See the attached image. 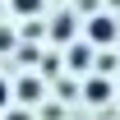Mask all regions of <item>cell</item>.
I'll list each match as a JSON object with an SVG mask.
<instances>
[{
  "label": "cell",
  "instance_id": "7",
  "mask_svg": "<svg viewBox=\"0 0 120 120\" xmlns=\"http://www.w3.org/2000/svg\"><path fill=\"white\" fill-rule=\"evenodd\" d=\"M111 69H120V56L102 51V56H97V74H111Z\"/></svg>",
  "mask_w": 120,
  "mask_h": 120
},
{
  "label": "cell",
  "instance_id": "2",
  "mask_svg": "<svg viewBox=\"0 0 120 120\" xmlns=\"http://www.w3.org/2000/svg\"><path fill=\"white\" fill-rule=\"evenodd\" d=\"M74 23H79V19L74 14H56V19H51V42H60V46H65V42H74Z\"/></svg>",
  "mask_w": 120,
  "mask_h": 120
},
{
  "label": "cell",
  "instance_id": "3",
  "mask_svg": "<svg viewBox=\"0 0 120 120\" xmlns=\"http://www.w3.org/2000/svg\"><path fill=\"white\" fill-rule=\"evenodd\" d=\"M83 102H92V106L111 102V83H106L102 74H97V79H88V83H83Z\"/></svg>",
  "mask_w": 120,
  "mask_h": 120
},
{
  "label": "cell",
  "instance_id": "4",
  "mask_svg": "<svg viewBox=\"0 0 120 120\" xmlns=\"http://www.w3.org/2000/svg\"><path fill=\"white\" fill-rule=\"evenodd\" d=\"M14 97H19V102H23V106H32V102H42V79H19V88H14Z\"/></svg>",
  "mask_w": 120,
  "mask_h": 120
},
{
  "label": "cell",
  "instance_id": "1",
  "mask_svg": "<svg viewBox=\"0 0 120 120\" xmlns=\"http://www.w3.org/2000/svg\"><path fill=\"white\" fill-rule=\"evenodd\" d=\"M83 32H88V46H111L116 42V19L111 14H92Z\"/></svg>",
  "mask_w": 120,
  "mask_h": 120
},
{
  "label": "cell",
  "instance_id": "5",
  "mask_svg": "<svg viewBox=\"0 0 120 120\" xmlns=\"http://www.w3.org/2000/svg\"><path fill=\"white\" fill-rule=\"evenodd\" d=\"M65 65L83 74V69H88V65H92V51H88V46H69V60H65Z\"/></svg>",
  "mask_w": 120,
  "mask_h": 120
},
{
  "label": "cell",
  "instance_id": "8",
  "mask_svg": "<svg viewBox=\"0 0 120 120\" xmlns=\"http://www.w3.org/2000/svg\"><path fill=\"white\" fill-rule=\"evenodd\" d=\"M0 111H9V83L0 79Z\"/></svg>",
  "mask_w": 120,
  "mask_h": 120
},
{
  "label": "cell",
  "instance_id": "10",
  "mask_svg": "<svg viewBox=\"0 0 120 120\" xmlns=\"http://www.w3.org/2000/svg\"><path fill=\"white\" fill-rule=\"evenodd\" d=\"M9 46H14V32H5V28H0V51H9Z\"/></svg>",
  "mask_w": 120,
  "mask_h": 120
},
{
  "label": "cell",
  "instance_id": "9",
  "mask_svg": "<svg viewBox=\"0 0 120 120\" xmlns=\"http://www.w3.org/2000/svg\"><path fill=\"white\" fill-rule=\"evenodd\" d=\"M5 120H32V116H28V106H19V111H5Z\"/></svg>",
  "mask_w": 120,
  "mask_h": 120
},
{
  "label": "cell",
  "instance_id": "6",
  "mask_svg": "<svg viewBox=\"0 0 120 120\" xmlns=\"http://www.w3.org/2000/svg\"><path fill=\"white\" fill-rule=\"evenodd\" d=\"M9 5H14V14H23V19H32L42 9V0H9Z\"/></svg>",
  "mask_w": 120,
  "mask_h": 120
}]
</instances>
